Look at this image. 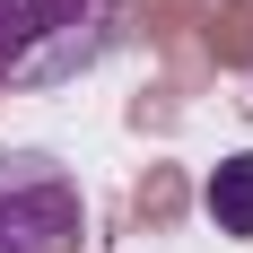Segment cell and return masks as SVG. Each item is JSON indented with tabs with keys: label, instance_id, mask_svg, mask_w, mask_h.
<instances>
[{
	"label": "cell",
	"instance_id": "6da1fadb",
	"mask_svg": "<svg viewBox=\"0 0 253 253\" xmlns=\"http://www.w3.org/2000/svg\"><path fill=\"white\" fill-rule=\"evenodd\" d=\"M123 44V0H0V87H70Z\"/></svg>",
	"mask_w": 253,
	"mask_h": 253
},
{
	"label": "cell",
	"instance_id": "7a4b0ae2",
	"mask_svg": "<svg viewBox=\"0 0 253 253\" xmlns=\"http://www.w3.org/2000/svg\"><path fill=\"white\" fill-rule=\"evenodd\" d=\"M87 227L79 175L52 149H0V253H70Z\"/></svg>",
	"mask_w": 253,
	"mask_h": 253
},
{
	"label": "cell",
	"instance_id": "3957f363",
	"mask_svg": "<svg viewBox=\"0 0 253 253\" xmlns=\"http://www.w3.org/2000/svg\"><path fill=\"white\" fill-rule=\"evenodd\" d=\"M201 210H210L218 236H245V245H253V149L218 157V166L201 175Z\"/></svg>",
	"mask_w": 253,
	"mask_h": 253
}]
</instances>
